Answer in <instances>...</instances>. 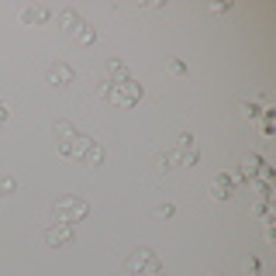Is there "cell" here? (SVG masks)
Listing matches in <instances>:
<instances>
[{
	"label": "cell",
	"mask_w": 276,
	"mask_h": 276,
	"mask_svg": "<svg viewBox=\"0 0 276 276\" xmlns=\"http://www.w3.org/2000/svg\"><path fill=\"white\" fill-rule=\"evenodd\" d=\"M141 83H135L132 76L128 79H118V83H111V90H104V97L111 100V104H138L141 100Z\"/></svg>",
	"instance_id": "obj_1"
},
{
	"label": "cell",
	"mask_w": 276,
	"mask_h": 276,
	"mask_svg": "<svg viewBox=\"0 0 276 276\" xmlns=\"http://www.w3.org/2000/svg\"><path fill=\"white\" fill-rule=\"evenodd\" d=\"M86 214H90L86 201H76V197H63L59 204L52 207V217L63 221V224H76V221H83Z\"/></svg>",
	"instance_id": "obj_2"
},
{
	"label": "cell",
	"mask_w": 276,
	"mask_h": 276,
	"mask_svg": "<svg viewBox=\"0 0 276 276\" xmlns=\"http://www.w3.org/2000/svg\"><path fill=\"white\" fill-rule=\"evenodd\" d=\"M231 190H235V176H214V183H210V197L214 201H228L231 197Z\"/></svg>",
	"instance_id": "obj_3"
},
{
	"label": "cell",
	"mask_w": 276,
	"mask_h": 276,
	"mask_svg": "<svg viewBox=\"0 0 276 276\" xmlns=\"http://www.w3.org/2000/svg\"><path fill=\"white\" fill-rule=\"evenodd\" d=\"M72 38H76V42H83V45H93V42H97V31H93V24L79 21V24L72 28Z\"/></svg>",
	"instance_id": "obj_4"
},
{
	"label": "cell",
	"mask_w": 276,
	"mask_h": 276,
	"mask_svg": "<svg viewBox=\"0 0 276 276\" xmlns=\"http://www.w3.org/2000/svg\"><path fill=\"white\" fill-rule=\"evenodd\" d=\"M42 21H49V10H45V7H28V10H21V24H42Z\"/></svg>",
	"instance_id": "obj_5"
},
{
	"label": "cell",
	"mask_w": 276,
	"mask_h": 276,
	"mask_svg": "<svg viewBox=\"0 0 276 276\" xmlns=\"http://www.w3.org/2000/svg\"><path fill=\"white\" fill-rule=\"evenodd\" d=\"M263 169H266V166H263V159H259V155H252V159H245V162H242V173H238V176H256V173H263Z\"/></svg>",
	"instance_id": "obj_6"
},
{
	"label": "cell",
	"mask_w": 276,
	"mask_h": 276,
	"mask_svg": "<svg viewBox=\"0 0 276 276\" xmlns=\"http://www.w3.org/2000/svg\"><path fill=\"white\" fill-rule=\"evenodd\" d=\"M45 238H49L52 245H59V242H69V238H72V231H69V228H49Z\"/></svg>",
	"instance_id": "obj_7"
},
{
	"label": "cell",
	"mask_w": 276,
	"mask_h": 276,
	"mask_svg": "<svg viewBox=\"0 0 276 276\" xmlns=\"http://www.w3.org/2000/svg\"><path fill=\"white\" fill-rule=\"evenodd\" d=\"M56 79L69 83V79H72V69H69V66H63V63H59V66H52V83H56ZM63 83H59V86H63Z\"/></svg>",
	"instance_id": "obj_8"
},
{
	"label": "cell",
	"mask_w": 276,
	"mask_h": 276,
	"mask_svg": "<svg viewBox=\"0 0 276 276\" xmlns=\"http://www.w3.org/2000/svg\"><path fill=\"white\" fill-rule=\"evenodd\" d=\"M259 270H263V263H259V259H256V256H249V259H245V273H259Z\"/></svg>",
	"instance_id": "obj_9"
},
{
	"label": "cell",
	"mask_w": 276,
	"mask_h": 276,
	"mask_svg": "<svg viewBox=\"0 0 276 276\" xmlns=\"http://www.w3.org/2000/svg\"><path fill=\"white\" fill-rule=\"evenodd\" d=\"M245 114H249V118L263 114V104H256V100H245Z\"/></svg>",
	"instance_id": "obj_10"
},
{
	"label": "cell",
	"mask_w": 276,
	"mask_h": 276,
	"mask_svg": "<svg viewBox=\"0 0 276 276\" xmlns=\"http://www.w3.org/2000/svg\"><path fill=\"white\" fill-rule=\"evenodd\" d=\"M173 210H176V207H173V204H162V207H159V210H155V214H159V217H173Z\"/></svg>",
	"instance_id": "obj_11"
},
{
	"label": "cell",
	"mask_w": 276,
	"mask_h": 276,
	"mask_svg": "<svg viewBox=\"0 0 276 276\" xmlns=\"http://www.w3.org/2000/svg\"><path fill=\"white\" fill-rule=\"evenodd\" d=\"M224 10H231V3H214L210 7V14H224Z\"/></svg>",
	"instance_id": "obj_12"
},
{
	"label": "cell",
	"mask_w": 276,
	"mask_h": 276,
	"mask_svg": "<svg viewBox=\"0 0 276 276\" xmlns=\"http://www.w3.org/2000/svg\"><path fill=\"white\" fill-rule=\"evenodd\" d=\"M173 72H176V76H183V72H187V66H183L180 59H173Z\"/></svg>",
	"instance_id": "obj_13"
},
{
	"label": "cell",
	"mask_w": 276,
	"mask_h": 276,
	"mask_svg": "<svg viewBox=\"0 0 276 276\" xmlns=\"http://www.w3.org/2000/svg\"><path fill=\"white\" fill-rule=\"evenodd\" d=\"M7 114H10V111H7V104L0 100V121H7Z\"/></svg>",
	"instance_id": "obj_14"
}]
</instances>
